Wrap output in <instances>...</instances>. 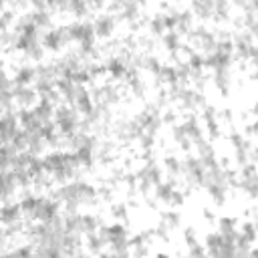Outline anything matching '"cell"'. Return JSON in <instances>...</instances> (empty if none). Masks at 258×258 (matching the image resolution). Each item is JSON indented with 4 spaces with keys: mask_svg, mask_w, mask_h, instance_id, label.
<instances>
[{
    "mask_svg": "<svg viewBox=\"0 0 258 258\" xmlns=\"http://www.w3.org/2000/svg\"><path fill=\"white\" fill-rule=\"evenodd\" d=\"M19 212H21L19 206H6V208L0 210V222H2V224H12V222L19 218Z\"/></svg>",
    "mask_w": 258,
    "mask_h": 258,
    "instance_id": "obj_1",
    "label": "cell"
},
{
    "mask_svg": "<svg viewBox=\"0 0 258 258\" xmlns=\"http://www.w3.org/2000/svg\"><path fill=\"white\" fill-rule=\"evenodd\" d=\"M113 28V21L111 19H99L97 24L93 26V32L99 34V37H105V34H109Z\"/></svg>",
    "mask_w": 258,
    "mask_h": 258,
    "instance_id": "obj_2",
    "label": "cell"
},
{
    "mask_svg": "<svg viewBox=\"0 0 258 258\" xmlns=\"http://www.w3.org/2000/svg\"><path fill=\"white\" fill-rule=\"evenodd\" d=\"M171 196H174V186L171 184H158V198L164 202H171Z\"/></svg>",
    "mask_w": 258,
    "mask_h": 258,
    "instance_id": "obj_3",
    "label": "cell"
},
{
    "mask_svg": "<svg viewBox=\"0 0 258 258\" xmlns=\"http://www.w3.org/2000/svg\"><path fill=\"white\" fill-rule=\"evenodd\" d=\"M63 34H61V30L59 32H48V37H47V41H45V45L48 47V48H59L61 47V43H63Z\"/></svg>",
    "mask_w": 258,
    "mask_h": 258,
    "instance_id": "obj_4",
    "label": "cell"
},
{
    "mask_svg": "<svg viewBox=\"0 0 258 258\" xmlns=\"http://www.w3.org/2000/svg\"><path fill=\"white\" fill-rule=\"evenodd\" d=\"M164 43L167 45V48L174 50L178 47V32H167L165 37H164Z\"/></svg>",
    "mask_w": 258,
    "mask_h": 258,
    "instance_id": "obj_5",
    "label": "cell"
},
{
    "mask_svg": "<svg viewBox=\"0 0 258 258\" xmlns=\"http://www.w3.org/2000/svg\"><path fill=\"white\" fill-rule=\"evenodd\" d=\"M165 167L171 171V174H176V171L180 169V164H178V160H174V158H167V160H165Z\"/></svg>",
    "mask_w": 258,
    "mask_h": 258,
    "instance_id": "obj_6",
    "label": "cell"
},
{
    "mask_svg": "<svg viewBox=\"0 0 258 258\" xmlns=\"http://www.w3.org/2000/svg\"><path fill=\"white\" fill-rule=\"evenodd\" d=\"M6 89H8V79H6L2 73H0V93L6 91Z\"/></svg>",
    "mask_w": 258,
    "mask_h": 258,
    "instance_id": "obj_7",
    "label": "cell"
}]
</instances>
